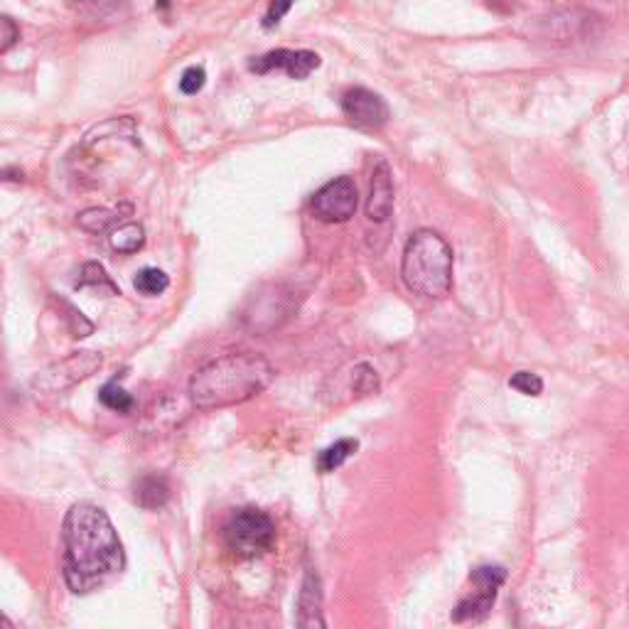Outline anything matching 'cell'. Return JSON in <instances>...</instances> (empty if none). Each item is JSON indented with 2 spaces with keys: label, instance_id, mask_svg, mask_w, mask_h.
I'll return each instance as SVG.
<instances>
[{
  "label": "cell",
  "instance_id": "5bb4252c",
  "mask_svg": "<svg viewBox=\"0 0 629 629\" xmlns=\"http://www.w3.org/2000/svg\"><path fill=\"white\" fill-rule=\"evenodd\" d=\"M77 288H94V290H99V293H106V295H121V290H118L116 283L111 281V276L106 273V268L96 261L84 263L82 273H79Z\"/></svg>",
  "mask_w": 629,
  "mask_h": 629
},
{
  "label": "cell",
  "instance_id": "6da1fadb",
  "mask_svg": "<svg viewBox=\"0 0 629 629\" xmlns=\"http://www.w3.org/2000/svg\"><path fill=\"white\" fill-rule=\"evenodd\" d=\"M64 583L74 595H89L118 578L126 553L109 514L91 502H77L62 526Z\"/></svg>",
  "mask_w": 629,
  "mask_h": 629
},
{
  "label": "cell",
  "instance_id": "ac0fdd59",
  "mask_svg": "<svg viewBox=\"0 0 629 629\" xmlns=\"http://www.w3.org/2000/svg\"><path fill=\"white\" fill-rule=\"evenodd\" d=\"M133 286H136V290L141 295L155 298V295H160V293H165V290H168L170 278L165 276L160 268H143V271L136 276V281H133Z\"/></svg>",
  "mask_w": 629,
  "mask_h": 629
},
{
  "label": "cell",
  "instance_id": "cb8c5ba5",
  "mask_svg": "<svg viewBox=\"0 0 629 629\" xmlns=\"http://www.w3.org/2000/svg\"><path fill=\"white\" fill-rule=\"evenodd\" d=\"M18 40H20V30L15 28L13 20L3 18V45H0V50L8 52L10 47H13Z\"/></svg>",
  "mask_w": 629,
  "mask_h": 629
},
{
  "label": "cell",
  "instance_id": "7a4b0ae2",
  "mask_svg": "<svg viewBox=\"0 0 629 629\" xmlns=\"http://www.w3.org/2000/svg\"><path fill=\"white\" fill-rule=\"evenodd\" d=\"M273 367L256 352H229L197 369L190 379V399L202 411L251 401L273 379Z\"/></svg>",
  "mask_w": 629,
  "mask_h": 629
},
{
  "label": "cell",
  "instance_id": "52a82bcc",
  "mask_svg": "<svg viewBox=\"0 0 629 629\" xmlns=\"http://www.w3.org/2000/svg\"><path fill=\"white\" fill-rule=\"evenodd\" d=\"M359 207V190L352 177H335L315 192L313 212L320 222L340 224L349 222Z\"/></svg>",
  "mask_w": 629,
  "mask_h": 629
},
{
  "label": "cell",
  "instance_id": "ba28073f",
  "mask_svg": "<svg viewBox=\"0 0 629 629\" xmlns=\"http://www.w3.org/2000/svg\"><path fill=\"white\" fill-rule=\"evenodd\" d=\"M342 111L357 128H367L376 131L389 121V106L374 91L364 89V86H354V89L344 91L342 96Z\"/></svg>",
  "mask_w": 629,
  "mask_h": 629
},
{
  "label": "cell",
  "instance_id": "3957f363",
  "mask_svg": "<svg viewBox=\"0 0 629 629\" xmlns=\"http://www.w3.org/2000/svg\"><path fill=\"white\" fill-rule=\"evenodd\" d=\"M453 249L433 229H418L406 241L401 276L411 293L428 300H440L453 288Z\"/></svg>",
  "mask_w": 629,
  "mask_h": 629
},
{
  "label": "cell",
  "instance_id": "44dd1931",
  "mask_svg": "<svg viewBox=\"0 0 629 629\" xmlns=\"http://www.w3.org/2000/svg\"><path fill=\"white\" fill-rule=\"evenodd\" d=\"M204 82H207V72H204L202 67H190V69H185V74H182L180 91L182 94L192 96V94H197V91H202Z\"/></svg>",
  "mask_w": 629,
  "mask_h": 629
},
{
  "label": "cell",
  "instance_id": "7c38bea8",
  "mask_svg": "<svg viewBox=\"0 0 629 629\" xmlns=\"http://www.w3.org/2000/svg\"><path fill=\"white\" fill-rule=\"evenodd\" d=\"M133 502L141 509H148V512H155V509H163L165 504L170 502V482L165 475H150L138 477L133 482Z\"/></svg>",
  "mask_w": 629,
  "mask_h": 629
},
{
  "label": "cell",
  "instance_id": "4fadbf2b",
  "mask_svg": "<svg viewBox=\"0 0 629 629\" xmlns=\"http://www.w3.org/2000/svg\"><path fill=\"white\" fill-rule=\"evenodd\" d=\"M357 450H359V440L357 438L337 440V443H332L330 448H325L320 455H317V472L327 475V472L340 470L344 462L352 458V455L357 453Z\"/></svg>",
  "mask_w": 629,
  "mask_h": 629
},
{
  "label": "cell",
  "instance_id": "2e32d148",
  "mask_svg": "<svg viewBox=\"0 0 629 629\" xmlns=\"http://www.w3.org/2000/svg\"><path fill=\"white\" fill-rule=\"evenodd\" d=\"M116 222H118V214L104 207L84 209V212L77 217L79 227H82L84 231H89V234H104V231H109Z\"/></svg>",
  "mask_w": 629,
  "mask_h": 629
},
{
  "label": "cell",
  "instance_id": "603a6c76",
  "mask_svg": "<svg viewBox=\"0 0 629 629\" xmlns=\"http://www.w3.org/2000/svg\"><path fill=\"white\" fill-rule=\"evenodd\" d=\"M64 308H67V320H69V325H72V332H74V337H86V335H91V330H94V325H91L89 320H86V317L79 313L77 308H72V305L69 303H64Z\"/></svg>",
  "mask_w": 629,
  "mask_h": 629
},
{
  "label": "cell",
  "instance_id": "277c9868",
  "mask_svg": "<svg viewBox=\"0 0 629 629\" xmlns=\"http://www.w3.org/2000/svg\"><path fill=\"white\" fill-rule=\"evenodd\" d=\"M224 544L236 558H258L276 544V524L261 509L244 507L224 526Z\"/></svg>",
  "mask_w": 629,
  "mask_h": 629
},
{
  "label": "cell",
  "instance_id": "8fae6325",
  "mask_svg": "<svg viewBox=\"0 0 629 629\" xmlns=\"http://www.w3.org/2000/svg\"><path fill=\"white\" fill-rule=\"evenodd\" d=\"M298 625L300 627H325L322 620V585L315 571L305 573L303 588L298 595Z\"/></svg>",
  "mask_w": 629,
  "mask_h": 629
},
{
  "label": "cell",
  "instance_id": "ffe728a7",
  "mask_svg": "<svg viewBox=\"0 0 629 629\" xmlns=\"http://www.w3.org/2000/svg\"><path fill=\"white\" fill-rule=\"evenodd\" d=\"M509 386L524 396H539L541 391H544V381H541V376L531 374V372H516L512 379H509Z\"/></svg>",
  "mask_w": 629,
  "mask_h": 629
},
{
  "label": "cell",
  "instance_id": "7402d4cb",
  "mask_svg": "<svg viewBox=\"0 0 629 629\" xmlns=\"http://www.w3.org/2000/svg\"><path fill=\"white\" fill-rule=\"evenodd\" d=\"M290 8H293V0H271L266 15H263V28L266 30L276 28V25L286 18Z\"/></svg>",
  "mask_w": 629,
  "mask_h": 629
},
{
  "label": "cell",
  "instance_id": "d6986e66",
  "mask_svg": "<svg viewBox=\"0 0 629 629\" xmlns=\"http://www.w3.org/2000/svg\"><path fill=\"white\" fill-rule=\"evenodd\" d=\"M352 386H354V391H357L359 396L374 394V391L379 389V376H376V372L372 369V364L362 362V364H357V367H354Z\"/></svg>",
  "mask_w": 629,
  "mask_h": 629
},
{
  "label": "cell",
  "instance_id": "30bf717a",
  "mask_svg": "<svg viewBox=\"0 0 629 629\" xmlns=\"http://www.w3.org/2000/svg\"><path fill=\"white\" fill-rule=\"evenodd\" d=\"M394 212V180H391V168L386 160H379L372 172V190L367 200V217L372 222L381 224Z\"/></svg>",
  "mask_w": 629,
  "mask_h": 629
},
{
  "label": "cell",
  "instance_id": "5b68a950",
  "mask_svg": "<svg viewBox=\"0 0 629 629\" xmlns=\"http://www.w3.org/2000/svg\"><path fill=\"white\" fill-rule=\"evenodd\" d=\"M101 364H104L101 354L74 352L69 357L50 364V367H45L40 374H35L30 386L37 394H62V391L72 389L74 384H79V381L89 379L91 374L99 372Z\"/></svg>",
  "mask_w": 629,
  "mask_h": 629
},
{
  "label": "cell",
  "instance_id": "9c48e42d",
  "mask_svg": "<svg viewBox=\"0 0 629 629\" xmlns=\"http://www.w3.org/2000/svg\"><path fill=\"white\" fill-rule=\"evenodd\" d=\"M317 67H320V57L310 50H273L249 62L251 72L268 74L273 69H281L290 79H308Z\"/></svg>",
  "mask_w": 629,
  "mask_h": 629
},
{
  "label": "cell",
  "instance_id": "e0dca14e",
  "mask_svg": "<svg viewBox=\"0 0 629 629\" xmlns=\"http://www.w3.org/2000/svg\"><path fill=\"white\" fill-rule=\"evenodd\" d=\"M99 401L104 403L106 408H111V411H116V413H131L133 406H136L133 396L128 394V391L123 389V386H118V379L106 381V384L101 386Z\"/></svg>",
  "mask_w": 629,
  "mask_h": 629
},
{
  "label": "cell",
  "instance_id": "d4e9b609",
  "mask_svg": "<svg viewBox=\"0 0 629 629\" xmlns=\"http://www.w3.org/2000/svg\"><path fill=\"white\" fill-rule=\"evenodd\" d=\"M497 3H504V0H497Z\"/></svg>",
  "mask_w": 629,
  "mask_h": 629
},
{
  "label": "cell",
  "instance_id": "9a60e30c",
  "mask_svg": "<svg viewBox=\"0 0 629 629\" xmlns=\"http://www.w3.org/2000/svg\"><path fill=\"white\" fill-rule=\"evenodd\" d=\"M145 244V231L141 224H121L114 234H111V246H114V251H118V254H136V251H141Z\"/></svg>",
  "mask_w": 629,
  "mask_h": 629
},
{
  "label": "cell",
  "instance_id": "8992f818",
  "mask_svg": "<svg viewBox=\"0 0 629 629\" xmlns=\"http://www.w3.org/2000/svg\"><path fill=\"white\" fill-rule=\"evenodd\" d=\"M507 580V571L499 566H480L475 568L470 575V583L475 588V595L460 600L458 607L453 612L455 622H477L482 617H487V612L492 610L494 600H497L499 588Z\"/></svg>",
  "mask_w": 629,
  "mask_h": 629
}]
</instances>
